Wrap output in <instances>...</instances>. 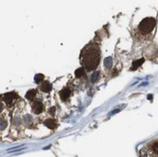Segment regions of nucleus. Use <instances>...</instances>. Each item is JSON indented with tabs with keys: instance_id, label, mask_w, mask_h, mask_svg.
<instances>
[{
	"instance_id": "obj_1",
	"label": "nucleus",
	"mask_w": 158,
	"mask_h": 157,
	"mask_svg": "<svg viewBox=\"0 0 158 157\" xmlns=\"http://www.w3.org/2000/svg\"><path fill=\"white\" fill-rule=\"evenodd\" d=\"M100 62V52L98 46L89 45L84 49L82 56V62L87 71L95 70Z\"/></svg>"
},
{
	"instance_id": "obj_2",
	"label": "nucleus",
	"mask_w": 158,
	"mask_h": 157,
	"mask_svg": "<svg viewBox=\"0 0 158 157\" xmlns=\"http://www.w3.org/2000/svg\"><path fill=\"white\" fill-rule=\"evenodd\" d=\"M156 26V20L155 18L153 17H147L144 18L143 20L141 21L140 24L138 26V30L141 33L143 34H148L151 33L153 30V28Z\"/></svg>"
},
{
	"instance_id": "obj_3",
	"label": "nucleus",
	"mask_w": 158,
	"mask_h": 157,
	"mask_svg": "<svg viewBox=\"0 0 158 157\" xmlns=\"http://www.w3.org/2000/svg\"><path fill=\"white\" fill-rule=\"evenodd\" d=\"M17 98H18L17 95L14 94V93H7L5 95H3V100H4V101H5L9 106H12Z\"/></svg>"
},
{
	"instance_id": "obj_4",
	"label": "nucleus",
	"mask_w": 158,
	"mask_h": 157,
	"mask_svg": "<svg viewBox=\"0 0 158 157\" xmlns=\"http://www.w3.org/2000/svg\"><path fill=\"white\" fill-rule=\"evenodd\" d=\"M32 108V112L34 113L35 115H40L41 113L44 111V105L42 102L40 101H34V102L31 104Z\"/></svg>"
},
{
	"instance_id": "obj_5",
	"label": "nucleus",
	"mask_w": 158,
	"mask_h": 157,
	"mask_svg": "<svg viewBox=\"0 0 158 157\" xmlns=\"http://www.w3.org/2000/svg\"><path fill=\"white\" fill-rule=\"evenodd\" d=\"M51 84H50L49 82H47V80H44L42 82L41 85H40V90L43 91L44 93H49L51 91Z\"/></svg>"
},
{
	"instance_id": "obj_6",
	"label": "nucleus",
	"mask_w": 158,
	"mask_h": 157,
	"mask_svg": "<svg viewBox=\"0 0 158 157\" xmlns=\"http://www.w3.org/2000/svg\"><path fill=\"white\" fill-rule=\"evenodd\" d=\"M70 95H71V89L68 87H65L64 88V89L60 92V96H61V98H62L63 100H68V97H70Z\"/></svg>"
},
{
	"instance_id": "obj_7",
	"label": "nucleus",
	"mask_w": 158,
	"mask_h": 157,
	"mask_svg": "<svg viewBox=\"0 0 158 157\" xmlns=\"http://www.w3.org/2000/svg\"><path fill=\"white\" fill-rule=\"evenodd\" d=\"M44 125L46 127L48 128V129H50V130H54L55 128L57 127V122L53 118H49V119H47L44 121Z\"/></svg>"
},
{
	"instance_id": "obj_8",
	"label": "nucleus",
	"mask_w": 158,
	"mask_h": 157,
	"mask_svg": "<svg viewBox=\"0 0 158 157\" xmlns=\"http://www.w3.org/2000/svg\"><path fill=\"white\" fill-rule=\"evenodd\" d=\"M150 150H151V152L153 154L158 155V140L151 143V145H150Z\"/></svg>"
},
{
	"instance_id": "obj_9",
	"label": "nucleus",
	"mask_w": 158,
	"mask_h": 157,
	"mask_svg": "<svg viewBox=\"0 0 158 157\" xmlns=\"http://www.w3.org/2000/svg\"><path fill=\"white\" fill-rule=\"evenodd\" d=\"M35 96H36V90H34V89H31V90H30V91H27V94H26L27 100H30V101H32V100H34Z\"/></svg>"
},
{
	"instance_id": "obj_10",
	"label": "nucleus",
	"mask_w": 158,
	"mask_h": 157,
	"mask_svg": "<svg viewBox=\"0 0 158 157\" xmlns=\"http://www.w3.org/2000/svg\"><path fill=\"white\" fill-rule=\"evenodd\" d=\"M144 62V59H140V60H136L133 62V66H132V70H134L136 68H138L142 63Z\"/></svg>"
},
{
	"instance_id": "obj_11",
	"label": "nucleus",
	"mask_w": 158,
	"mask_h": 157,
	"mask_svg": "<svg viewBox=\"0 0 158 157\" xmlns=\"http://www.w3.org/2000/svg\"><path fill=\"white\" fill-rule=\"evenodd\" d=\"M84 76V69L83 67H81L79 68L78 70H76V77L77 78H81Z\"/></svg>"
},
{
	"instance_id": "obj_12",
	"label": "nucleus",
	"mask_w": 158,
	"mask_h": 157,
	"mask_svg": "<svg viewBox=\"0 0 158 157\" xmlns=\"http://www.w3.org/2000/svg\"><path fill=\"white\" fill-rule=\"evenodd\" d=\"M44 76L43 75V74H38V75H36V77H35V82H36V83H40V82H44Z\"/></svg>"
},
{
	"instance_id": "obj_13",
	"label": "nucleus",
	"mask_w": 158,
	"mask_h": 157,
	"mask_svg": "<svg viewBox=\"0 0 158 157\" xmlns=\"http://www.w3.org/2000/svg\"><path fill=\"white\" fill-rule=\"evenodd\" d=\"M55 112H56V108H55V107H52V108H50V109H49V114L51 115H54Z\"/></svg>"
}]
</instances>
